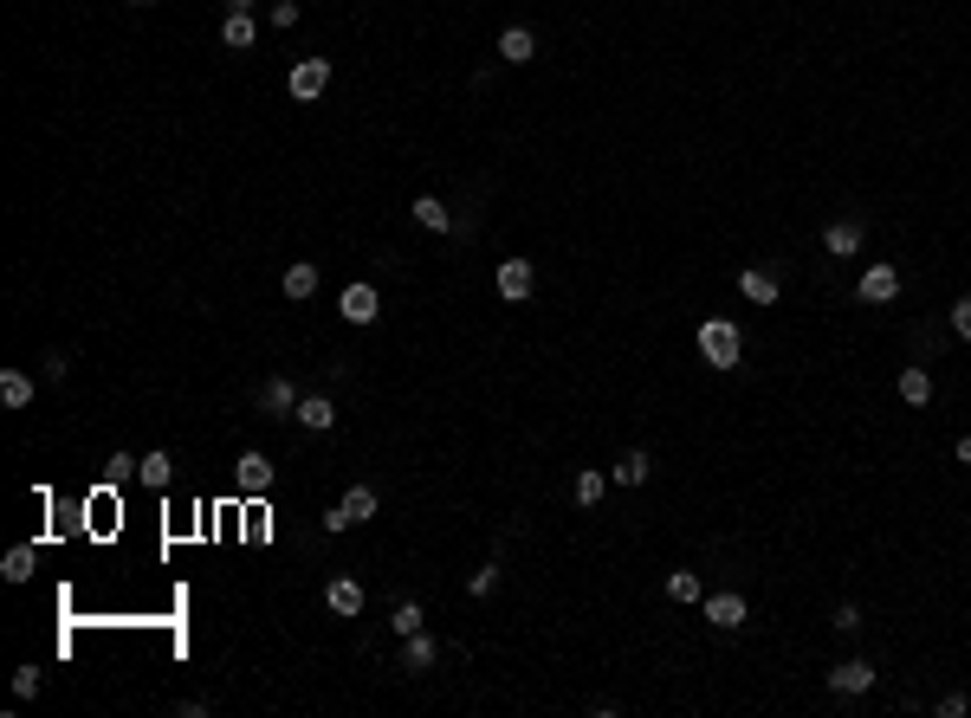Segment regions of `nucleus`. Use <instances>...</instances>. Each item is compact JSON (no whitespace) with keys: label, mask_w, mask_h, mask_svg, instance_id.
I'll return each instance as SVG.
<instances>
[{"label":"nucleus","mask_w":971,"mask_h":718,"mask_svg":"<svg viewBox=\"0 0 971 718\" xmlns=\"http://www.w3.org/2000/svg\"><path fill=\"white\" fill-rule=\"evenodd\" d=\"M952 453H959V466H971V434H959V440H952Z\"/></svg>","instance_id":"f704fd0d"},{"label":"nucleus","mask_w":971,"mask_h":718,"mask_svg":"<svg viewBox=\"0 0 971 718\" xmlns=\"http://www.w3.org/2000/svg\"><path fill=\"white\" fill-rule=\"evenodd\" d=\"M227 13H253V0H227Z\"/></svg>","instance_id":"c9c22d12"},{"label":"nucleus","mask_w":971,"mask_h":718,"mask_svg":"<svg viewBox=\"0 0 971 718\" xmlns=\"http://www.w3.org/2000/svg\"><path fill=\"white\" fill-rule=\"evenodd\" d=\"M324 609L357 621L363 615V583H357V576H331V583H324Z\"/></svg>","instance_id":"9b49d317"},{"label":"nucleus","mask_w":971,"mask_h":718,"mask_svg":"<svg viewBox=\"0 0 971 718\" xmlns=\"http://www.w3.org/2000/svg\"><path fill=\"white\" fill-rule=\"evenodd\" d=\"M900 402H907V408H926V402H933V376H926L920 363L900 369Z\"/></svg>","instance_id":"b1692460"},{"label":"nucleus","mask_w":971,"mask_h":718,"mask_svg":"<svg viewBox=\"0 0 971 718\" xmlns=\"http://www.w3.org/2000/svg\"><path fill=\"white\" fill-rule=\"evenodd\" d=\"M667 596H674V602H706V583L693 570H674V576H667Z\"/></svg>","instance_id":"a878e982"},{"label":"nucleus","mask_w":971,"mask_h":718,"mask_svg":"<svg viewBox=\"0 0 971 718\" xmlns=\"http://www.w3.org/2000/svg\"><path fill=\"white\" fill-rule=\"evenodd\" d=\"M648 473H654V460H648L641 447H628L622 460L609 466V479H615V486H648Z\"/></svg>","instance_id":"6ab92c4d"},{"label":"nucleus","mask_w":971,"mask_h":718,"mask_svg":"<svg viewBox=\"0 0 971 718\" xmlns=\"http://www.w3.org/2000/svg\"><path fill=\"white\" fill-rule=\"evenodd\" d=\"M169 479H175V460H169V453H162V447H149L143 460H136V486L162 492V486H169Z\"/></svg>","instance_id":"f3484780"},{"label":"nucleus","mask_w":971,"mask_h":718,"mask_svg":"<svg viewBox=\"0 0 971 718\" xmlns=\"http://www.w3.org/2000/svg\"><path fill=\"white\" fill-rule=\"evenodd\" d=\"M376 505H382V492H376V486H350L344 499H337L331 512H324V531H350V524H369V518H376Z\"/></svg>","instance_id":"f03ea898"},{"label":"nucleus","mask_w":971,"mask_h":718,"mask_svg":"<svg viewBox=\"0 0 971 718\" xmlns=\"http://www.w3.org/2000/svg\"><path fill=\"white\" fill-rule=\"evenodd\" d=\"M33 395H39V382L26 369H0V402L7 408H33Z\"/></svg>","instance_id":"a211bd4d"},{"label":"nucleus","mask_w":971,"mask_h":718,"mask_svg":"<svg viewBox=\"0 0 971 718\" xmlns=\"http://www.w3.org/2000/svg\"><path fill=\"white\" fill-rule=\"evenodd\" d=\"M467 589L473 596H492V589H499V563H480V570L467 576Z\"/></svg>","instance_id":"cd10ccee"},{"label":"nucleus","mask_w":971,"mask_h":718,"mask_svg":"<svg viewBox=\"0 0 971 718\" xmlns=\"http://www.w3.org/2000/svg\"><path fill=\"white\" fill-rule=\"evenodd\" d=\"M279 292L292 298V305H305V298L318 292V266H311V259H292V266H285V279H279Z\"/></svg>","instance_id":"2eb2a0df"},{"label":"nucleus","mask_w":971,"mask_h":718,"mask_svg":"<svg viewBox=\"0 0 971 718\" xmlns=\"http://www.w3.org/2000/svg\"><path fill=\"white\" fill-rule=\"evenodd\" d=\"M492 285H499V298H505V305H525V298H531V285H538V272H531V259H499Z\"/></svg>","instance_id":"39448f33"},{"label":"nucleus","mask_w":971,"mask_h":718,"mask_svg":"<svg viewBox=\"0 0 971 718\" xmlns=\"http://www.w3.org/2000/svg\"><path fill=\"white\" fill-rule=\"evenodd\" d=\"M745 615H751V602L738 596V589H713V596H706V621H713V628H745Z\"/></svg>","instance_id":"9d476101"},{"label":"nucleus","mask_w":971,"mask_h":718,"mask_svg":"<svg viewBox=\"0 0 971 718\" xmlns=\"http://www.w3.org/2000/svg\"><path fill=\"white\" fill-rule=\"evenodd\" d=\"M421 621H428V609H421V602H395V609H389V628H395V634H421Z\"/></svg>","instance_id":"bb28decb"},{"label":"nucleus","mask_w":971,"mask_h":718,"mask_svg":"<svg viewBox=\"0 0 971 718\" xmlns=\"http://www.w3.org/2000/svg\"><path fill=\"white\" fill-rule=\"evenodd\" d=\"M111 479H117V486H130V479H136V453H130V447L111 453Z\"/></svg>","instance_id":"c756f323"},{"label":"nucleus","mask_w":971,"mask_h":718,"mask_svg":"<svg viewBox=\"0 0 971 718\" xmlns=\"http://www.w3.org/2000/svg\"><path fill=\"white\" fill-rule=\"evenodd\" d=\"M33 563H39L33 544H13L7 557H0V576H7V583H26V576H33Z\"/></svg>","instance_id":"393cba45"},{"label":"nucleus","mask_w":971,"mask_h":718,"mask_svg":"<svg viewBox=\"0 0 971 718\" xmlns=\"http://www.w3.org/2000/svg\"><path fill=\"white\" fill-rule=\"evenodd\" d=\"M434 654H441V647L428 641V628H421V634H402V673H428Z\"/></svg>","instance_id":"aec40b11"},{"label":"nucleus","mask_w":971,"mask_h":718,"mask_svg":"<svg viewBox=\"0 0 971 718\" xmlns=\"http://www.w3.org/2000/svg\"><path fill=\"white\" fill-rule=\"evenodd\" d=\"M13 699H20V706H26V699H39V667H20V673H13Z\"/></svg>","instance_id":"c85d7f7f"},{"label":"nucleus","mask_w":971,"mask_h":718,"mask_svg":"<svg viewBox=\"0 0 971 718\" xmlns=\"http://www.w3.org/2000/svg\"><path fill=\"white\" fill-rule=\"evenodd\" d=\"M408 214H415L428 233H454V207H447L441 195H415V201H408Z\"/></svg>","instance_id":"4468645a"},{"label":"nucleus","mask_w":971,"mask_h":718,"mask_svg":"<svg viewBox=\"0 0 971 718\" xmlns=\"http://www.w3.org/2000/svg\"><path fill=\"white\" fill-rule=\"evenodd\" d=\"M700 356L713 369H738V356H745V343H738V324H726V317H706L700 324Z\"/></svg>","instance_id":"f257e3e1"},{"label":"nucleus","mask_w":971,"mask_h":718,"mask_svg":"<svg viewBox=\"0 0 971 718\" xmlns=\"http://www.w3.org/2000/svg\"><path fill=\"white\" fill-rule=\"evenodd\" d=\"M253 39H259L253 13H227V20H221V46L227 52H253Z\"/></svg>","instance_id":"412c9836"},{"label":"nucleus","mask_w":971,"mask_h":718,"mask_svg":"<svg viewBox=\"0 0 971 718\" xmlns=\"http://www.w3.org/2000/svg\"><path fill=\"white\" fill-rule=\"evenodd\" d=\"M861 246H868L861 220H829V227H823V253H829V259H855Z\"/></svg>","instance_id":"f8f14e48"},{"label":"nucleus","mask_w":971,"mask_h":718,"mask_svg":"<svg viewBox=\"0 0 971 718\" xmlns=\"http://www.w3.org/2000/svg\"><path fill=\"white\" fill-rule=\"evenodd\" d=\"M933 712H939V718H965V712H971V699H965V693H946Z\"/></svg>","instance_id":"473e14b6"},{"label":"nucleus","mask_w":971,"mask_h":718,"mask_svg":"<svg viewBox=\"0 0 971 718\" xmlns=\"http://www.w3.org/2000/svg\"><path fill=\"white\" fill-rule=\"evenodd\" d=\"M259 414H266V421H292V414H298V389L285 376H266V382H259Z\"/></svg>","instance_id":"1a4fd4ad"},{"label":"nucleus","mask_w":971,"mask_h":718,"mask_svg":"<svg viewBox=\"0 0 971 718\" xmlns=\"http://www.w3.org/2000/svg\"><path fill=\"white\" fill-rule=\"evenodd\" d=\"M499 59H505V65H531V59H538V39H531V26H505V33H499Z\"/></svg>","instance_id":"dca6fc26"},{"label":"nucleus","mask_w":971,"mask_h":718,"mask_svg":"<svg viewBox=\"0 0 971 718\" xmlns=\"http://www.w3.org/2000/svg\"><path fill=\"white\" fill-rule=\"evenodd\" d=\"M234 479H240V492H246V499H266V492H272V479H279V473H272V460H266V453H253V447H246V453H240V466H234Z\"/></svg>","instance_id":"0eeeda50"},{"label":"nucleus","mask_w":971,"mask_h":718,"mask_svg":"<svg viewBox=\"0 0 971 718\" xmlns=\"http://www.w3.org/2000/svg\"><path fill=\"white\" fill-rule=\"evenodd\" d=\"M337 317H344V324H376L382 317V298H376V285L369 279H357V285H344V292H337Z\"/></svg>","instance_id":"7ed1b4c3"},{"label":"nucleus","mask_w":971,"mask_h":718,"mask_svg":"<svg viewBox=\"0 0 971 718\" xmlns=\"http://www.w3.org/2000/svg\"><path fill=\"white\" fill-rule=\"evenodd\" d=\"M829 693H842V699L874 693V667L868 660H836V667H829Z\"/></svg>","instance_id":"6e6552de"},{"label":"nucleus","mask_w":971,"mask_h":718,"mask_svg":"<svg viewBox=\"0 0 971 718\" xmlns=\"http://www.w3.org/2000/svg\"><path fill=\"white\" fill-rule=\"evenodd\" d=\"M130 7H156V0H130Z\"/></svg>","instance_id":"e433bc0d"},{"label":"nucleus","mask_w":971,"mask_h":718,"mask_svg":"<svg viewBox=\"0 0 971 718\" xmlns=\"http://www.w3.org/2000/svg\"><path fill=\"white\" fill-rule=\"evenodd\" d=\"M324 85H331V59H298V65H292V78H285V91H292L298 104H318V98H324Z\"/></svg>","instance_id":"20e7f679"},{"label":"nucleus","mask_w":971,"mask_h":718,"mask_svg":"<svg viewBox=\"0 0 971 718\" xmlns=\"http://www.w3.org/2000/svg\"><path fill=\"white\" fill-rule=\"evenodd\" d=\"M292 421L305 427V434H331V427H337V402H331V395H298Z\"/></svg>","instance_id":"ddd939ff"},{"label":"nucleus","mask_w":971,"mask_h":718,"mask_svg":"<svg viewBox=\"0 0 971 718\" xmlns=\"http://www.w3.org/2000/svg\"><path fill=\"white\" fill-rule=\"evenodd\" d=\"M836 634H861V609H855V602H842V609H836Z\"/></svg>","instance_id":"72a5a7b5"},{"label":"nucleus","mask_w":971,"mask_h":718,"mask_svg":"<svg viewBox=\"0 0 971 718\" xmlns=\"http://www.w3.org/2000/svg\"><path fill=\"white\" fill-rule=\"evenodd\" d=\"M272 26H279V33H292V26H298V0H272Z\"/></svg>","instance_id":"7c9ffc66"},{"label":"nucleus","mask_w":971,"mask_h":718,"mask_svg":"<svg viewBox=\"0 0 971 718\" xmlns=\"http://www.w3.org/2000/svg\"><path fill=\"white\" fill-rule=\"evenodd\" d=\"M603 492H609V473H603V466H583V473L570 479V499H577V505H603Z\"/></svg>","instance_id":"5701e85b"},{"label":"nucleus","mask_w":971,"mask_h":718,"mask_svg":"<svg viewBox=\"0 0 971 718\" xmlns=\"http://www.w3.org/2000/svg\"><path fill=\"white\" fill-rule=\"evenodd\" d=\"M855 292H861V305H894V298H900V266L874 259V266L861 272V285H855Z\"/></svg>","instance_id":"423d86ee"},{"label":"nucleus","mask_w":971,"mask_h":718,"mask_svg":"<svg viewBox=\"0 0 971 718\" xmlns=\"http://www.w3.org/2000/svg\"><path fill=\"white\" fill-rule=\"evenodd\" d=\"M952 337L971 343V298H959V305H952Z\"/></svg>","instance_id":"2f4dec72"},{"label":"nucleus","mask_w":971,"mask_h":718,"mask_svg":"<svg viewBox=\"0 0 971 718\" xmlns=\"http://www.w3.org/2000/svg\"><path fill=\"white\" fill-rule=\"evenodd\" d=\"M738 292H745L751 305H764V311H771V305H777V292H784V285H777L771 272H758V266H751V272H738Z\"/></svg>","instance_id":"4be33fe9"}]
</instances>
